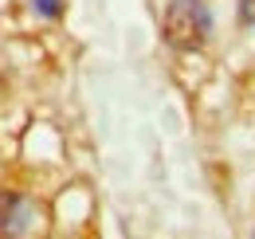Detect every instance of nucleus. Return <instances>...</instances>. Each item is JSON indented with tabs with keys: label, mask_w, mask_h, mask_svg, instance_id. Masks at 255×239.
Masks as SVG:
<instances>
[{
	"label": "nucleus",
	"mask_w": 255,
	"mask_h": 239,
	"mask_svg": "<svg viewBox=\"0 0 255 239\" xmlns=\"http://www.w3.org/2000/svg\"><path fill=\"white\" fill-rule=\"evenodd\" d=\"M32 4H35V12H43V16H59V12H63L59 0H32Z\"/></svg>",
	"instance_id": "nucleus-3"
},
{
	"label": "nucleus",
	"mask_w": 255,
	"mask_h": 239,
	"mask_svg": "<svg viewBox=\"0 0 255 239\" xmlns=\"http://www.w3.org/2000/svg\"><path fill=\"white\" fill-rule=\"evenodd\" d=\"M240 12H244L248 24H255V0H240Z\"/></svg>",
	"instance_id": "nucleus-4"
},
{
	"label": "nucleus",
	"mask_w": 255,
	"mask_h": 239,
	"mask_svg": "<svg viewBox=\"0 0 255 239\" xmlns=\"http://www.w3.org/2000/svg\"><path fill=\"white\" fill-rule=\"evenodd\" d=\"M16 208L20 200L12 192H0V232H12V220H16Z\"/></svg>",
	"instance_id": "nucleus-2"
},
{
	"label": "nucleus",
	"mask_w": 255,
	"mask_h": 239,
	"mask_svg": "<svg viewBox=\"0 0 255 239\" xmlns=\"http://www.w3.org/2000/svg\"><path fill=\"white\" fill-rule=\"evenodd\" d=\"M212 31V16L200 0H173L165 8V39L173 47H200Z\"/></svg>",
	"instance_id": "nucleus-1"
}]
</instances>
